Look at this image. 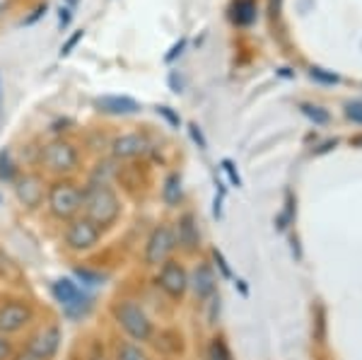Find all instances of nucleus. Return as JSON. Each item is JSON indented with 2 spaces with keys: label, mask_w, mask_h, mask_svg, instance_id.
Instances as JSON below:
<instances>
[{
  "label": "nucleus",
  "mask_w": 362,
  "mask_h": 360,
  "mask_svg": "<svg viewBox=\"0 0 362 360\" xmlns=\"http://www.w3.org/2000/svg\"><path fill=\"white\" fill-rule=\"evenodd\" d=\"M83 211L85 218H90L92 223L104 230L112 228L119 220L121 201L109 184H92V187H87V191H83Z\"/></svg>",
  "instance_id": "obj_1"
},
{
  "label": "nucleus",
  "mask_w": 362,
  "mask_h": 360,
  "mask_svg": "<svg viewBox=\"0 0 362 360\" xmlns=\"http://www.w3.org/2000/svg\"><path fill=\"white\" fill-rule=\"evenodd\" d=\"M114 319L124 332L131 336L133 341H150L153 339V319L148 317V312L140 307L136 300H124L114 307Z\"/></svg>",
  "instance_id": "obj_2"
},
{
  "label": "nucleus",
  "mask_w": 362,
  "mask_h": 360,
  "mask_svg": "<svg viewBox=\"0 0 362 360\" xmlns=\"http://www.w3.org/2000/svg\"><path fill=\"white\" fill-rule=\"evenodd\" d=\"M46 203L56 220H73L83 211V191L73 182H54L46 194Z\"/></svg>",
  "instance_id": "obj_3"
},
{
  "label": "nucleus",
  "mask_w": 362,
  "mask_h": 360,
  "mask_svg": "<svg viewBox=\"0 0 362 360\" xmlns=\"http://www.w3.org/2000/svg\"><path fill=\"white\" fill-rule=\"evenodd\" d=\"M63 240H66V247L70 252L85 254L99 245V240H102V228L85 216L73 218V220H68L66 232H63Z\"/></svg>",
  "instance_id": "obj_4"
},
{
  "label": "nucleus",
  "mask_w": 362,
  "mask_h": 360,
  "mask_svg": "<svg viewBox=\"0 0 362 360\" xmlns=\"http://www.w3.org/2000/svg\"><path fill=\"white\" fill-rule=\"evenodd\" d=\"M174 249H177V232L169 228V225H157L150 232L148 242H145V264L162 266L172 257Z\"/></svg>",
  "instance_id": "obj_5"
},
{
  "label": "nucleus",
  "mask_w": 362,
  "mask_h": 360,
  "mask_svg": "<svg viewBox=\"0 0 362 360\" xmlns=\"http://www.w3.org/2000/svg\"><path fill=\"white\" fill-rule=\"evenodd\" d=\"M42 165L49 172L68 174L78 167V150H75V145L68 143V141H54L44 148Z\"/></svg>",
  "instance_id": "obj_6"
},
{
  "label": "nucleus",
  "mask_w": 362,
  "mask_h": 360,
  "mask_svg": "<svg viewBox=\"0 0 362 360\" xmlns=\"http://www.w3.org/2000/svg\"><path fill=\"white\" fill-rule=\"evenodd\" d=\"M51 293H54L56 303L68 312V315H85V310L90 307V295H85L83 290L78 288V283L70 281V278H58V281L51 286Z\"/></svg>",
  "instance_id": "obj_7"
},
{
  "label": "nucleus",
  "mask_w": 362,
  "mask_h": 360,
  "mask_svg": "<svg viewBox=\"0 0 362 360\" xmlns=\"http://www.w3.org/2000/svg\"><path fill=\"white\" fill-rule=\"evenodd\" d=\"M34 319V310L25 300H8L0 305V334H17Z\"/></svg>",
  "instance_id": "obj_8"
},
{
  "label": "nucleus",
  "mask_w": 362,
  "mask_h": 360,
  "mask_svg": "<svg viewBox=\"0 0 362 360\" xmlns=\"http://www.w3.org/2000/svg\"><path fill=\"white\" fill-rule=\"evenodd\" d=\"M157 286H160L162 293L172 300H181L189 288V276H186V269L174 259H167L160 269V276H157Z\"/></svg>",
  "instance_id": "obj_9"
},
{
  "label": "nucleus",
  "mask_w": 362,
  "mask_h": 360,
  "mask_svg": "<svg viewBox=\"0 0 362 360\" xmlns=\"http://www.w3.org/2000/svg\"><path fill=\"white\" fill-rule=\"evenodd\" d=\"M58 348H61V329L44 327V329H39L37 334L29 336L25 351L34 353V356L42 360H51L58 353Z\"/></svg>",
  "instance_id": "obj_10"
},
{
  "label": "nucleus",
  "mask_w": 362,
  "mask_h": 360,
  "mask_svg": "<svg viewBox=\"0 0 362 360\" xmlns=\"http://www.w3.org/2000/svg\"><path fill=\"white\" fill-rule=\"evenodd\" d=\"M145 150H148V141H145V136H140V133H124V136L114 138V143H112V153H114V158H119V160L138 158Z\"/></svg>",
  "instance_id": "obj_11"
},
{
  "label": "nucleus",
  "mask_w": 362,
  "mask_h": 360,
  "mask_svg": "<svg viewBox=\"0 0 362 360\" xmlns=\"http://www.w3.org/2000/svg\"><path fill=\"white\" fill-rule=\"evenodd\" d=\"M17 199L25 203L27 208H39L44 201V182L37 174H25V177L17 182Z\"/></svg>",
  "instance_id": "obj_12"
},
{
  "label": "nucleus",
  "mask_w": 362,
  "mask_h": 360,
  "mask_svg": "<svg viewBox=\"0 0 362 360\" xmlns=\"http://www.w3.org/2000/svg\"><path fill=\"white\" fill-rule=\"evenodd\" d=\"M99 112L104 114H114V116H128V114H138L140 104L133 97L126 95H104L95 102Z\"/></svg>",
  "instance_id": "obj_13"
},
{
  "label": "nucleus",
  "mask_w": 362,
  "mask_h": 360,
  "mask_svg": "<svg viewBox=\"0 0 362 360\" xmlns=\"http://www.w3.org/2000/svg\"><path fill=\"white\" fill-rule=\"evenodd\" d=\"M177 242L179 247H184L186 252H194L201 242V235H198V225L194 216H184L179 220V230H177Z\"/></svg>",
  "instance_id": "obj_14"
},
{
  "label": "nucleus",
  "mask_w": 362,
  "mask_h": 360,
  "mask_svg": "<svg viewBox=\"0 0 362 360\" xmlns=\"http://www.w3.org/2000/svg\"><path fill=\"white\" fill-rule=\"evenodd\" d=\"M194 290L198 295V300H208L215 293V274L208 264H201L194 274Z\"/></svg>",
  "instance_id": "obj_15"
},
{
  "label": "nucleus",
  "mask_w": 362,
  "mask_h": 360,
  "mask_svg": "<svg viewBox=\"0 0 362 360\" xmlns=\"http://www.w3.org/2000/svg\"><path fill=\"white\" fill-rule=\"evenodd\" d=\"M114 360H150V358H148V353L136 344V341H121L119 348H116Z\"/></svg>",
  "instance_id": "obj_16"
},
{
  "label": "nucleus",
  "mask_w": 362,
  "mask_h": 360,
  "mask_svg": "<svg viewBox=\"0 0 362 360\" xmlns=\"http://www.w3.org/2000/svg\"><path fill=\"white\" fill-rule=\"evenodd\" d=\"M162 199H165L167 206H174L181 199V179L179 174H169L165 187H162Z\"/></svg>",
  "instance_id": "obj_17"
},
{
  "label": "nucleus",
  "mask_w": 362,
  "mask_h": 360,
  "mask_svg": "<svg viewBox=\"0 0 362 360\" xmlns=\"http://www.w3.org/2000/svg\"><path fill=\"white\" fill-rule=\"evenodd\" d=\"M256 17L254 0H237L235 3V22L237 25H251Z\"/></svg>",
  "instance_id": "obj_18"
},
{
  "label": "nucleus",
  "mask_w": 362,
  "mask_h": 360,
  "mask_svg": "<svg viewBox=\"0 0 362 360\" xmlns=\"http://www.w3.org/2000/svg\"><path fill=\"white\" fill-rule=\"evenodd\" d=\"M208 360H232L230 348L225 346L223 339H215L208 348Z\"/></svg>",
  "instance_id": "obj_19"
},
{
  "label": "nucleus",
  "mask_w": 362,
  "mask_h": 360,
  "mask_svg": "<svg viewBox=\"0 0 362 360\" xmlns=\"http://www.w3.org/2000/svg\"><path fill=\"white\" fill-rule=\"evenodd\" d=\"M75 276H78L83 283H87V286H102L104 283L102 274H92V271H87V269H75Z\"/></svg>",
  "instance_id": "obj_20"
},
{
  "label": "nucleus",
  "mask_w": 362,
  "mask_h": 360,
  "mask_svg": "<svg viewBox=\"0 0 362 360\" xmlns=\"http://www.w3.org/2000/svg\"><path fill=\"white\" fill-rule=\"evenodd\" d=\"M302 112H305V114L309 116V119L317 121V124H326V121H329V114L321 112L319 107H309V104H305V107H302Z\"/></svg>",
  "instance_id": "obj_21"
},
{
  "label": "nucleus",
  "mask_w": 362,
  "mask_h": 360,
  "mask_svg": "<svg viewBox=\"0 0 362 360\" xmlns=\"http://www.w3.org/2000/svg\"><path fill=\"white\" fill-rule=\"evenodd\" d=\"M15 351H13V341L8 336L0 334V360H13Z\"/></svg>",
  "instance_id": "obj_22"
},
{
  "label": "nucleus",
  "mask_w": 362,
  "mask_h": 360,
  "mask_svg": "<svg viewBox=\"0 0 362 360\" xmlns=\"http://www.w3.org/2000/svg\"><path fill=\"white\" fill-rule=\"evenodd\" d=\"M13 177V165H10V153H0V179H10Z\"/></svg>",
  "instance_id": "obj_23"
},
{
  "label": "nucleus",
  "mask_w": 362,
  "mask_h": 360,
  "mask_svg": "<svg viewBox=\"0 0 362 360\" xmlns=\"http://www.w3.org/2000/svg\"><path fill=\"white\" fill-rule=\"evenodd\" d=\"M223 170L227 172V177H230V182L235 184V187H242V179H239V174L235 170V165H232V160H225L223 162Z\"/></svg>",
  "instance_id": "obj_24"
},
{
  "label": "nucleus",
  "mask_w": 362,
  "mask_h": 360,
  "mask_svg": "<svg viewBox=\"0 0 362 360\" xmlns=\"http://www.w3.org/2000/svg\"><path fill=\"white\" fill-rule=\"evenodd\" d=\"M83 34H85V32H83V29H80V32H75V34H73V37H70V39H68V42H66V44H63V49H61V56H68V54H70V51H73V49H75V44H78V42H80V39H83Z\"/></svg>",
  "instance_id": "obj_25"
},
{
  "label": "nucleus",
  "mask_w": 362,
  "mask_h": 360,
  "mask_svg": "<svg viewBox=\"0 0 362 360\" xmlns=\"http://www.w3.org/2000/svg\"><path fill=\"white\" fill-rule=\"evenodd\" d=\"M348 116L353 121H358V124H362V102L348 104Z\"/></svg>",
  "instance_id": "obj_26"
},
{
  "label": "nucleus",
  "mask_w": 362,
  "mask_h": 360,
  "mask_svg": "<svg viewBox=\"0 0 362 360\" xmlns=\"http://www.w3.org/2000/svg\"><path fill=\"white\" fill-rule=\"evenodd\" d=\"M157 114H162V116H165V119L169 121V124H172V126H177V129H179V116L174 114L169 107H157Z\"/></svg>",
  "instance_id": "obj_27"
},
{
  "label": "nucleus",
  "mask_w": 362,
  "mask_h": 360,
  "mask_svg": "<svg viewBox=\"0 0 362 360\" xmlns=\"http://www.w3.org/2000/svg\"><path fill=\"white\" fill-rule=\"evenodd\" d=\"M312 78H317L321 80V83H336V75H329V73H324L321 68H312Z\"/></svg>",
  "instance_id": "obj_28"
},
{
  "label": "nucleus",
  "mask_w": 362,
  "mask_h": 360,
  "mask_svg": "<svg viewBox=\"0 0 362 360\" xmlns=\"http://www.w3.org/2000/svg\"><path fill=\"white\" fill-rule=\"evenodd\" d=\"M213 257H215V261H218V266H220V271H223V276L230 278V276H232V271H230V266H227V261H225L223 254H220L218 249H215V252H213Z\"/></svg>",
  "instance_id": "obj_29"
},
{
  "label": "nucleus",
  "mask_w": 362,
  "mask_h": 360,
  "mask_svg": "<svg viewBox=\"0 0 362 360\" xmlns=\"http://www.w3.org/2000/svg\"><path fill=\"white\" fill-rule=\"evenodd\" d=\"M191 138H194V141L198 143V148H201V150H206V148H208V145H206V138H203V133L198 131V126H196V124H191Z\"/></svg>",
  "instance_id": "obj_30"
},
{
  "label": "nucleus",
  "mask_w": 362,
  "mask_h": 360,
  "mask_svg": "<svg viewBox=\"0 0 362 360\" xmlns=\"http://www.w3.org/2000/svg\"><path fill=\"white\" fill-rule=\"evenodd\" d=\"M42 15H46V5H39V8L34 10V13L29 15L27 20H25V25H34V22H37V20H39V17H42Z\"/></svg>",
  "instance_id": "obj_31"
},
{
  "label": "nucleus",
  "mask_w": 362,
  "mask_h": 360,
  "mask_svg": "<svg viewBox=\"0 0 362 360\" xmlns=\"http://www.w3.org/2000/svg\"><path fill=\"white\" fill-rule=\"evenodd\" d=\"M184 46H186L184 39H181L179 44H174V46H172V51H169V54H167V61H174V58H177V56L181 54V49H184Z\"/></svg>",
  "instance_id": "obj_32"
},
{
  "label": "nucleus",
  "mask_w": 362,
  "mask_h": 360,
  "mask_svg": "<svg viewBox=\"0 0 362 360\" xmlns=\"http://www.w3.org/2000/svg\"><path fill=\"white\" fill-rule=\"evenodd\" d=\"M58 22H61V27H68V22H70V10H68V8H61V15H58Z\"/></svg>",
  "instance_id": "obj_33"
},
{
  "label": "nucleus",
  "mask_w": 362,
  "mask_h": 360,
  "mask_svg": "<svg viewBox=\"0 0 362 360\" xmlns=\"http://www.w3.org/2000/svg\"><path fill=\"white\" fill-rule=\"evenodd\" d=\"M13 360H42V358H37L34 353H29V351H22V353H17V356H13Z\"/></svg>",
  "instance_id": "obj_34"
},
{
  "label": "nucleus",
  "mask_w": 362,
  "mask_h": 360,
  "mask_svg": "<svg viewBox=\"0 0 362 360\" xmlns=\"http://www.w3.org/2000/svg\"><path fill=\"white\" fill-rule=\"evenodd\" d=\"M68 3H78V0H68Z\"/></svg>",
  "instance_id": "obj_35"
}]
</instances>
